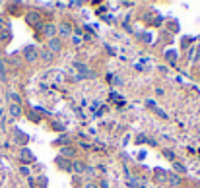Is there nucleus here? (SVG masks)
I'll return each instance as SVG.
<instances>
[{
	"label": "nucleus",
	"mask_w": 200,
	"mask_h": 188,
	"mask_svg": "<svg viewBox=\"0 0 200 188\" xmlns=\"http://www.w3.org/2000/svg\"><path fill=\"white\" fill-rule=\"evenodd\" d=\"M58 50H60V41H58V39H51L49 41V53L51 54H56Z\"/></svg>",
	"instance_id": "1"
},
{
	"label": "nucleus",
	"mask_w": 200,
	"mask_h": 188,
	"mask_svg": "<svg viewBox=\"0 0 200 188\" xmlns=\"http://www.w3.org/2000/svg\"><path fill=\"white\" fill-rule=\"evenodd\" d=\"M24 54H25V58H27L29 62H33V60L37 58V50H35V47H27V49L24 50Z\"/></svg>",
	"instance_id": "2"
},
{
	"label": "nucleus",
	"mask_w": 200,
	"mask_h": 188,
	"mask_svg": "<svg viewBox=\"0 0 200 188\" xmlns=\"http://www.w3.org/2000/svg\"><path fill=\"white\" fill-rule=\"evenodd\" d=\"M58 33H60L62 37H68V35H70V27L66 24H60V25H58Z\"/></svg>",
	"instance_id": "3"
},
{
	"label": "nucleus",
	"mask_w": 200,
	"mask_h": 188,
	"mask_svg": "<svg viewBox=\"0 0 200 188\" xmlns=\"http://www.w3.org/2000/svg\"><path fill=\"white\" fill-rule=\"evenodd\" d=\"M10 114H12V117H16V118H18L20 114H21V109H20L18 105H12V107H10Z\"/></svg>",
	"instance_id": "4"
},
{
	"label": "nucleus",
	"mask_w": 200,
	"mask_h": 188,
	"mask_svg": "<svg viewBox=\"0 0 200 188\" xmlns=\"http://www.w3.org/2000/svg\"><path fill=\"white\" fill-rule=\"evenodd\" d=\"M169 182H171V186H177V184H179V177L171 175V177H169Z\"/></svg>",
	"instance_id": "5"
},
{
	"label": "nucleus",
	"mask_w": 200,
	"mask_h": 188,
	"mask_svg": "<svg viewBox=\"0 0 200 188\" xmlns=\"http://www.w3.org/2000/svg\"><path fill=\"white\" fill-rule=\"evenodd\" d=\"M55 29H56V27H55L53 24H51V25H47V27H45V31H47V35H53V33H55Z\"/></svg>",
	"instance_id": "6"
},
{
	"label": "nucleus",
	"mask_w": 200,
	"mask_h": 188,
	"mask_svg": "<svg viewBox=\"0 0 200 188\" xmlns=\"http://www.w3.org/2000/svg\"><path fill=\"white\" fill-rule=\"evenodd\" d=\"M72 43H74V45H82V37H80V35H74V37H72Z\"/></svg>",
	"instance_id": "7"
},
{
	"label": "nucleus",
	"mask_w": 200,
	"mask_h": 188,
	"mask_svg": "<svg viewBox=\"0 0 200 188\" xmlns=\"http://www.w3.org/2000/svg\"><path fill=\"white\" fill-rule=\"evenodd\" d=\"M41 56H43L45 60H51V58H53V54H51L49 50H43V53H41Z\"/></svg>",
	"instance_id": "8"
},
{
	"label": "nucleus",
	"mask_w": 200,
	"mask_h": 188,
	"mask_svg": "<svg viewBox=\"0 0 200 188\" xmlns=\"http://www.w3.org/2000/svg\"><path fill=\"white\" fill-rule=\"evenodd\" d=\"M74 167H76V171H80V173H82V171H86L84 163H74Z\"/></svg>",
	"instance_id": "9"
},
{
	"label": "nucleus",
	"mask_w": 200,
	"mask_h": 188,
	"mask_svg": "<svg viewBox=\"0 0 200 188\" xmlns=\"http://www.w3.org/2000/svg\"><path fill=\"white\" fill-rule=\"evenodd\" d=\"M62 155H72V149L70 147H64L62 149Z\"/></svg>",
	"instance_id": "10"
},
{
	"label": "nucleus",
	"mask_w": 200,
	"mask_h": 188,
	"mask_svg": "<svg viewBox=\"0 0 200 188\" xmlns=\"http://www.w3.org/2000/svg\"><path fill=\"white\" fill-rule=\"evenodd\" d=\"M163 155L169 157V159H173V153H171V151H163Z\"/></svg>",
	"instance_id": "11"
},
{
	"label": "nucleus",
	"mask_w": 200,
	"mask_h": 188,
	"mask_svg": "<svg viewBox=\"0 0 200 188\" xmlns=\"http://www.w3.org/2000/svg\"><path fill=\"white\" fill-rule=\"evenodd\" d=\"M86 188H97V186H95V184H90V186H86Z\"/></svg>",
	"instance_id": "12"
}]
</instances>
